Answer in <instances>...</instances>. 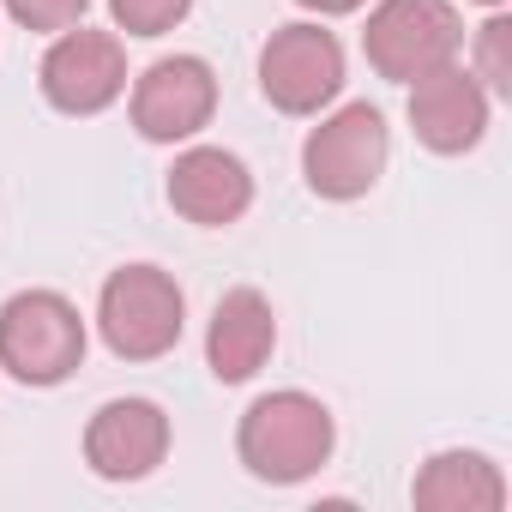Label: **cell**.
I'll list each match as a JSON object with an SVG mask.
<instances>
[{"label":"cell","instance_id":"cell-1","mask_svg":"<svg viewBox=\"0 0 512 512\" xmlns=\"http://www.w3.org/2000/svg\"><path fill=\"white\" fill-rule=\"evenodd\" d=\"M338 446V422L314 392H266L253 398L235 422V458L253 482H272V488H296L314 470H326Z\"/></svg>","mask_w":512,"mask_h":512},{"label":"cell","instance_id":"cell-2","mask_svg":"<svg viewBox=\"0 0 512 512\" xmlns=\"http://www.w3.org/2000/svg\"><path fill=\"white\" fill-rule=\"evenodd\" d=\"M85 314L61 290H19L0 302V368L19 386H61L85 368Z\"/></svg>","mask_w":512,"mask_h":512},{"label":"cell","instance_id":"cell-3","mask_svg":"<svg viewBox=\"0 0 512 512\" xmlns=\"http://www.w3.org/2000/svg\"><path fill=\"white\" fill-rule=\"evenodd\" d=\"M187 296L163 266H115L97 296V332L121 362H163L181 344Z\"/></svg>","mask_w":512,"mask_h":512},{"label":"cell","instance_id":"cell-4","mask_svg":"<svg viewBox=\"0 0 512 512\" xmlns=\"http://www.w3.org/2000/svg\"><path fill=\"white\" fill-rule=\"evenodd\" d=\"M386 157H392V133H386V115L374 103H344V109L320 115V127L302 139L308 193H320L332 205L374 193L386 175Z\"/></svg>","mask_w":512,"mask_h":512},{"label":"cell","instance_id":"cell-5","mask_svg":"<svg viewBox=\"0 0 512 512\" xmlns=\"http://www.w3.org/2000/svg\"><path fill=\"white\" fill-rule=\"evenodd\" d=\"M464 49V19L452 0H380L362 25V55L380 79L410 85Z\"/></svg>","mask_w":512,"mask_h":512},{"label":"cell","instance_id":"cell-6","mask_svg":"<svg viewBox=\"0 0 512 512\" xmlns=\"http://www.w3.org/2000/svg\"><path fill=\"white\" fill-rule=\"evenodd\" d=\"M260 91L278 115H326L344 91V43L320 19H296L266 37L260 49Z\"/></svg>","mask_w":512,"mask_h":512},{"label":"cell","instance_id":"cell-7","mask_svg":"<svg viewBox=\"0 0 512 512\" xmlns=\"http://www.w3.org/2000/svg\"><path fill=\"white\" fill-rule=\"evenodd\" d=\"M37 85H43V103L55 115H103L109 103L127 97V43L115 31H91V25H73L49 43L43 67H37Z\"/></svg>","mask_w":512,"mask_h":512},{"label":"cell","instance_id":"cell-8","mask_svg":"<svg viewBox=\"0 0 512 512\" xmlns=\"http://www.w3.org/2000/svg\"><path fill=\"white\" fill-rule=\"evenodd\" d=\"M127 115L151 145H187L217 115V73L205 55H163L133 79Z\"/></svg>","mask_w":512,"mask_h":512},{"label":"cell","instance_id":"cell-9","mask_svg":"<svg viewBox=\"0 0 512 512\" xmlns=\"http://www.w3.org/2000/svg\"><path fill=\"white\" fill-rule=\"evenodd\" d=\"M488 91L464 61H446L422 79H410V133L434 157H464L488 133Z\"/></svg>","mask_w":512,"mask_h":512},{"label":"cell","instance_id":"cell-10","mask_svg":"<svg viewBox=\"0 0 512 512\" xmlns=\"http://www.w3.org/2000/svg\"><path fill=\"white\" fill-rule=\"evenodd\" d=\"M169 458V416L151 398H109L85 422V464L103 482H145Z\"/></svg>","mask_w":512,"mask_h":512},{"label":"cell","instance_id":"cell-11","mask_svg":"<svg viewBox=\"0 0 512 512\" xmlns=\"http://www.w3.org/2000/svg\"><path fill=\"white\" fill-rule=\"evenodd\" d=\"M175 217L199 223V229H229L247 217L253 205V175L235 151L223 145H187L175 163H169V181H163Z\"/></svg>","mask_w":512,"mask_h":512},{"label":"cell","instance_id":"cell-12","mask_svg":"<svg viewBox=\"0 0 512 512\" xmlns=\"http://www.w3.org/2000/svg\"><path fill=\"white\" fill-rule=\"evenodd\" d=\"M278 350V314L260 290H229L217 296L211 308V326H205V362L223 386H247Z\"/></svg>","mask_w":512,"mask_h":512},{"label":"cell","instance_id":"cell-13","mask_svg":"<svg viewBox=\"0 0 512 512\" xmlns=\"http://www.w3.org/2000/svg\"><path fill=\"white\" fill-rule=\"evenodd\" d=\"M410 500L422 512H500L506 506V476L488 452H434L416 482H410Z\"/></svg>","mask_w":512,"mask_h":512},{"label":"cell","instance_id":"cell-14","mask_svg":"<svg viewBox=\"0 0 512 512\" xmlns=\"http://www.w3.org/2000/svg\"><path fill=\"white\" fill-rule=\"evenodd\" d=\"M470 73L482 79L488 97H512V19H506L500 7H494L488 25L476 31V61H470Z\"/></svg>","mask_w":512,"mask_h":512},{"label":"cell","instance_id":"cell-15","mask_svg":"<svg viewBox=\"0 0 512 512\" xmlns=\"http://www.w3.org/2000/svg\"><path fill=\"white\" fill-rule=\"evenodd\" d=\"M193 13V0H109V19L127 37H163Z\"/></svg>","mask_w":512,"mask_h":512},{"label":"cell","instance_id":"cell-16","mask_svg":"<svg viewBox=\"0 0 512 512\" xmlns=\"http://www.w3.org/2000/svg\"><path fill=\"white\" fill-rule=\"evenodd\" d=\"M0 7H7V19H13L19 31L61 37V31H73V25H85L91 0H0Z\"/></svg>","mask_w":512,"mask_h":512},{"label":"cell","instance_id":"cell-17","mask_svg":"<svg viewBox=\"0 0 512 512\" xmlns=\"http://www.w3.org/2000/svg\"><path fill=\"white\" fill-rule=\"evenodd\" d=\"M302 13H314V19H344V13H362L368 0H296Z\"/></svg>","mask_w":512,"mask_h":512},{"label":"cell","instance_id":"cell-18","mask_svg":"<svg viewBox=\"0 0 512 512\" xmlns=\"http://www.w3.org/2000/svg\"><path fill=\"white\" fill-rule=\"evenodd\" d=\"M470 7H488V13H494V7H506V0H470Z\"/></svg>","mask_w":512,"mask_h":512}]
</instances>
